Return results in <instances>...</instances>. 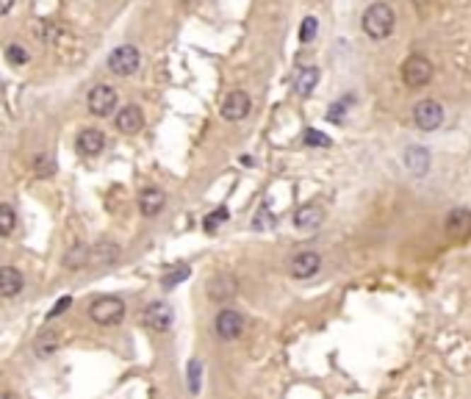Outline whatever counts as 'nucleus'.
Returning <instances> with one entry per match:
<instances>
[{"label":"nucleus","instance_id":"c756f323","mask_svg":"<svg viewBox=\"0 0 471 399\" xmlns=\"http://www.w3.org/2000/svg\"><path fill=\"white\" fill-rule=\"evenodd\" d=\"M200 369H203L200 361H191V364H188V391H191V394L200 391Z\"/></svg>","mask_w":471,"mask_h":399},{"label":"nucleus","instance_id":"423d86ee","mask_svg":"<svg viewBox=\"0 0 471 399\" xmlns=\"http://www.w3.org/2000/svg\"><path fill=\"white\" fill-rule=\"evenodd\" d=\"M117 89L114 86H108V83H97L92 92H89V98H86V105H89V111H92L94 117H108L114 108H117Z\"/></svg>","mask_w":471,"mask_h":399},{"label":"nucleus","instance_id":"f3484780","mask_svg":"<svg viewBox=\"0 0 471 399\" xmlns=\"http://www.w3.org/2000/svg\"><path fill=\"white\" fill-rule=\"evenodd\" d=\"M430 150L427 147H419V144H413L405 150V166H408L410 172L416 175V178H424L427 175V169H430Z\"/></svg>","mask_w":471,"mask_h":399},{"label":"nucleus","instance_id":"393cba45","mask_svg":"<svg viewBox=\"0 0 471 399\" xmlns=\"http://www.w3.org/2000/svg\"><path fill=\"white\" fill-rule=\"evenodd\" d=\"M188 274H191V269H188V266H175V269H169V272L161 277V286H164V289H175L178 283H183V280H186Z\"/></svg>","mask_w":471,"mask_h":399},{"label":"nucleus","instance_id":"72a5a7b5","mask_svg":"<svg viewBox=\"0 0 471 399\" xmlns=\"http://www.w3.org/2000/svg\"><path fill=\"white\" fill-rule=\"evenodd\" d=\"M11 6H14V0H0V17H3V14H8V11H11Z\"/></svg>","mask_w":471,"mask_h":399},{"label":"nucleus","instance_id":"dca6fc26","mask_svg":"<svg viewBox=\"0 0 471 399\" xmlns=\"http://www.w3.org/2000/svg\"><path fill=\"white\" fill-rule=\"evenodd\" d=\"M62 347H64L62 330H45V332H39L36 341H33V352H36L39 358H50V355H56Z\"/></svg>","mask_w":471,"mask_h":399},{"label":"nucleus","instance_id":"f257e3e1","mask_svg":"<svg viewBox=\"0 0 471 399\" xmlns=\"http://www.w3.org/2000/svg\"><path fill=\"white\" fill-rule=\"evenodd\" d=\"M361 25H363V33L369 39L380 42V39H388L394 33V28H397V14H394V8L388 3H372L363 11Z\"/></svg>","mask_w":471,"mask_h":399},{"label":"nucleus","instance_id":"9d476101","mask_svg":"<svg viewBox=\"0 0 471 399\" xmlns=\"http://www.w3.org/2000/svg\"><path fill=\"white\" fill-rule=\"evenodd\" d=\"M319 269H322V255L314 253V250L297 253V255L291 258V264H288V272H291L294 280H308V277H314Z\"/></svg>","mask_w":471,"mask_h":399},{"label":"nucleus","instance_id":"7ed1b4c3","mask_svg":"<svg viewBox=\"0 0 471 399\" xmlns=\"http://www.w3.org/2000/svg\"><path fill=\"white\" fill-rule=\"evenodd\" d=\"M430 78H433V62L427 56L413 53V56L405 59V64H402V81H405V86L419 89V86L430 83Z\"/></svg>","mask_w":471,"mask_h":399},{"label":"nucleus","instance_id":"c85d7f7f","mask_svg":"<svg viewBox=\"0 0 471 399\" xmlns=\"http://www.w3.org/2000/svg\"><path fill=\"white\" fill-rule=\"evenodd\" d=\"M6 59L11 62V64L23 66L28 62V53H25V47H20V45H8V50H6Z\"/></svg>","mask_w":471,"mask_h":399},{"label":"nucleus","instance_id":"6e6552de","mask_svg":"<svg viewBox=\"0 0 471 399\" xmlns=\"http://www.w3.org/2000/svg\"><path fill=\"white\" fill-rule=\"evenodd\" d=\"M252 103L250 98H247V92H230V95H225V100H222L220 105V114L227 120V122H242L247 114H250Z\"/></svg>","mask_w":471,"mask_h":399},{"label":"nucleus","instance_id":"b1692460","mask_svg":"<svg viewBox=\"0 0 471 399\" xmlns=\"http://www.w3.org/2000/svg\"><path fill=\"white\" fill-rule=\"evenodd\" d=\"M64 266H67V269H84V266H86V244H75V247L64 255Z\"/></svg>","mask_w":471,"mask_h":399},{"label":"nucleus","instance_id":"9b49d317","mask_svg":"<svg viewBox=\"0 0 471 399\" xmlns=\"http://www.w3.org/2000/svg\"><path fill=\"white\" fill-rule=\"evenodd\" d=\"M144 328L153 332H166L172 328V308L166 302H150L144 308V316H142Z\"/></svg>","mask_w":471,"mask_h":399},{"label":"nucleus","instance_id":"20e7f679","mask_svg":"<svg viewBox=\"0 0 471 399\" xmlns=\"http://www.w3.org/2000/svg\"><path fill=\"white\" fill-rule=\"evenodd\" d=\"M413 122H416L419 131H436L443 125V105L433 98L419 100L413 105Z\"/></svg>","mask_w":471,"mask_h":399},{"label":"nucleus","instance_id":"a878e982","mask_svg":"<svg viewBox=\"0 0 471 399\" xmlns=\"http://www.w3.org/2000/svg\"><path fill=\"white\" fill-rule=\"evenodd\" d=\"M316 31H319V20H316V17H305V20H302V25H300V42H302V45L314 42Z\"/></svg>","mask_w":471,"mask_h":399},{"label":"nucleus","instance_id":"f03ea898","mask_svg":"<svg viewBox=\"0 0 471 399\" xmlns=\"http://www.w3.org/2000/svg\"><path fill=\"white\" fill-rule=\"evenodd\" d=\"M89 316H92L94 325H100V328L120 325V322L125 319V302H123L120 297L103 294V297L92 299V305H89Z\"/></svg>","mask_w":471,"mask_h":399},{"label":"nucleus","instance_id":"7c9ffc66","mask_svg":"<svg viewBox=\"0 0 471 399\" xmlns=\"http://www.w3.org/2000/svg\"><path fill=\"white\" fill-rule=\"evenodd\" d=\"M349 103H352V100H349V98H344V100H341V103H336V105L330 108V114H327V117H330L333 122H341V117H344V108H346V105H349Z\"/></svg>","mask_w":471,"mask_h":399},{"label":"nucleus","instance_id":"2f4dec72","mask_svg":"<svg viewBox=\"0 0 471 399\" xmlns=\"http://www.w3.org/2000/svg\"><path fill=\"white\" fill-rule=\"evenodd\" d=\"M69 305H72V297H62L59 302H56V305H53V311L47 313V319H56V316H62Z\"/></svg>","mask_w":471,"mask_h":399},{"label":"nucleus","instance_id":"6ab92c4d","mask_svg":"<svg viewBox=\"0 0 471 399\" xmlns=\"http://www.w3.org/2000/svg\"><path fill=\"white\" fill-rule=\"evenodd\" d=\"M319 83V66H300L294 75V89L300 98H308Z\"/></svg>","mask_w":471,"mask_h":399},{"label":"nucleus","instance_id":"473e14b6","mask_svg":"<svg viewBox=\"0 0 471 399\" xmlns=\"http://www.w3.org/2000/svg\"><path fill=\"white\" fill-rule=\"evenodd\" d=\"M272 222H275V216H272V214H266V211H261V214L255 216V228H258V231L272 228Z\"/></svg>","mask_w":471,"mask_h":399},{"label":"nucleus","instance_id":"cd10ccee","mask_svg":"<svg viewBox=\"0 0 471 399\" xmlns=\"http://www.w3.org/2000/svg\"><path fill=\"white\" fill-rule=\"evenodd\" d=\"M305 144H308V147H330V136H324L322 131L308 128V131H305Z\"/></svg>","mask_w":471,"mask_h":399},{"label":"nucleus","instance_id":"c9c22d12","mask_svg":"<svg viewBox=\"0 0 471 399\" xmlns=\"http://www.w3.org/2000/svg\"><path fill=\"white\" fill-rule=\"evenodd\" d=\"M413 3H424V0H413Z\"/></svg>","mask_w":471,"mask_h":399},{"label":"nucleus","instance_id":"412c9836","mask_svg":"<svg viewBox=\"0 0 471 399\" xmlns=\"http://www.w3.org/2000/svg\"><path fill=\"white\" fill-rule=\"evenodd\" d=\"M136 202H139V211H142L144 216H156L158 211L164 208L166 197H164V192H158V189H144Z\"/></svg>","mask_w":471,"mask_h":399},{"label":"nucleus","instance_id":"ddd939ff","mask_svg":"<svg viewBox=\"0 0 471 399\" xmlns=\"http://www.w3.org/2000/svg\"><path fill=\"white\" fill-rule=\"evenodd\" d=\"M239 294V283L233 274H217L208 280V297L214 302H227Z\"/></svg>","mask_w":471,"mask_h":399},{"label":"nucleus","instance_id":"5701e85b","mask_svg":"<svg viewBox=\"0 0 471 399\" xmlns=\"http://www.w3.org/2000/svg\"><path fill=\"white\" fill-rule=\"evenodd\" d=\"M31 166L36 178H53V175H56V161H53L50 153H36Z\"/></svg>","mask_w":471,"mask_h":399},{"label":"nucleus","instance_id":"1a4fd4ad","mask_svg":"<svg viewBox=\"0 0 471 399\" xmlns=\"http://www.w3.org/2000/svg\"><path fill=\"white\" fill-rule=\"evenodd\" d=\"M446 236L458 244L471 238V211L469 208H452L446 216Z\"/></svg>","mask_w":471,"mask_h":399},{"label":"nucleus","instance_id":"4be33fe9","mask_svg":"<svg viewBox=\"0 0 471 399\" xmlns=\"http://www.w3.org/2000/svg\"><path fill=\"white\" fill-rule=\"evenodd\" d=\"M17 228V211L8 202H0V238H8Z\"/></svg>","mask_w":471,"mask_h":399},{"label":"nucleus","instance_id":"f704fd0d","mask_svg":"<svg viewBox=\"0 0 471 399\" xmlns=\"http://www.w3.org/2000/svg\"><path fill=\"white\" fill-rule=\"evenodd\" d=\"M0 399H20L14 391H0Z\"/></svg>","mask_w":471,"mask_h":399},{"label":"nucleus","instance_id":"a211bd4d","mask_svg":"<svg viewBox=\"0 0 471 399\" xmlns=\"http://www.w3.org/2000/svg\"><path fill=\"white\" fill-rule=\"evenodd\" d=\"M322 222H324V211H322L319 205H314V202L302 205V208L294 214V225H297L300 231H316Z\"/></svg>","mask_w":471,"mask_h":399},{"label":"nucleus","instance_id":"f8f14e48","mask_svg":"<svg viewBox=\"0 0 471 399\" xmlns=\"http://www.w3.org/2000/svg\"><path fill=\"white\" fill-rule=\"evenodd\" d=\"M103 147H106V136H103V131H97V128H86V131L78 133V139H75V150L81 156H86V158L100 156Z\"/></svg>","mask_w":471,"mask_h":399},{"label":"nucleus","instance_id":"39448f33","mask_svg":"<svg viewBox=\"0 0 471 399\" xmlns=\"http://www.w3.org/2000/svg\"><path fill=\"white\" fill-rule=\"evenodd\" d=\"M139 64H142V56H139V50L133 45H120L108 56V69L114 75H120V78H130L139 69Z\"/></svg>","mask_w":471,"mask_h":399},{"label":"nucleus","instance_id":"4468645a","mask_svg":"<svg viewBox=\"0 0 471 399\" xmlns=\"http://www.w3.org/2000/svg\"><path fill=\"white\" fill-rule=\"evenodd\" d=\"M120 258V247L111 241H100L86 247V266H108Z\"/></svg>","mask_w":471,"mask_h":399},{"label":"nucleus","instance_id":"0eeeda50","mask_svg":"<svg viewBox=\"0 0 471 399\" xmlns=\"http://www.w3.org/2000/svg\"><path fill=\"white\" fill-rule=\"evenodd\" d=\"M214 328H217V335H220L222 341H236L244 332V316L239 311H233V308H222L220 313H217Z\"/></svg>","mask_w":471,"mask_h":399},{"label":"nucleus","instance_id":"aec40b11","mask_svg":"<svg viewBox=\"0 0 471 399\" xmlns=\"http://www.w3.org/2000/svg\"><path fill=\"white\" fill-rule=\"evenodd\" d=\"M23 291V274L14 266L0 269V297H17Z\"/></svg>","mask_w":471,"mask_h":399},{"label":"nucleus","instance_id":"bb28decb","mask_svg":"<svg viewBox=\"0 0 471 399\" xmlns=\"http://www.w3.org/2000/svg\"><path fill=\"white\" fill-rule=\"evenodd\" d=\"M227 216H230V214H227V208H217V211H211V214L205 216V231L214 233L222 222H227Z\"/></svg>","mask_w":471,"mask_h":399},{"label":"nucleus","instance_id":"2eb2a0df","mask_svg":"<svg viewBox=\"0 0 471 399\" xmlns=\"http://www.w3.org/2000/svg\"><path fill=\"white\" fill-rule=\"evenodd\" d=\"M114 125H117V131L120 133H139L144 128V114H142V108H136V105H125L120 114H117V120H114Z\"/></svg>","mask_w":471,"mask_h":399}]
</instances>
